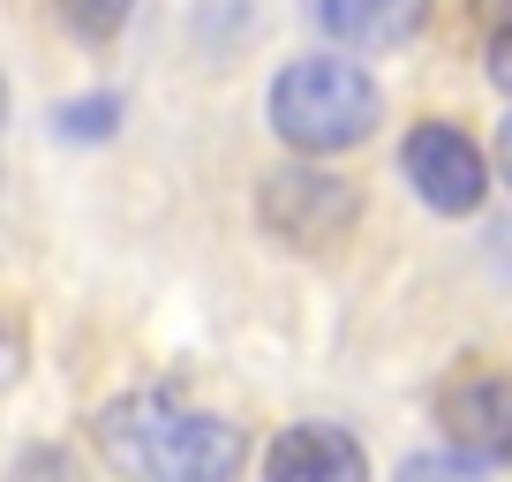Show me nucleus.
Instances as JSON below:
<instances>
[{"instance_id": "1", "label": "nucleus", "mask_w": 512, "mask_h": 482, "mask_svg": "<svg viewBox=\"0 0 512 482\" xmlns=\"http://www.w3.org/2000/svg\"><path fill=\"white\" fill-rule=\"evenodd\" d=\"M98 452L121 482H241L249 437L166 392H128L98 415Z\"/></svg>"}, {"instance_id": "2", "label": "nucleus", "mask_w": 512, "mask_h": 482, "mask_svg": "<svg viewBox=\"0 0 512 482\" xmlns=\"http://www.w3.org/2000/svg\"><path fill=\"white\" fill-rule=\"evenodd\" d=\"M272 129H279V144L309 151V159L354 151L377 129V76L362 61H347V53H302L272 83Z\"/></svg>"}, {"instance_id": "3", "label": "nucleus", "mask_w": 512, "mask_h": 482, "mask_svg": "<svg viewBox=\"0 0 512 482\" xmlns=\"http://www.w3.org/2000/svg\"><path fill=\"white\" fill-rule=\"evenodd\" d=\"M256 219L264 234H279L287 249H332L354 234L362 219V189L347 174H324V166H279L256 189Z\"/></svg>"}, {"instance_id": "4", "label": "nucleus", "mask_w": 512, "mask_h": 482, "mask_svg": "<svg viewBox=\"0 0 512 482\" xmlns=\"http://www.w3.org/2000/svg\"><path fill=\"white\" fill-rule=\"evenodd\" d=\"M437 430L460 460L505 467L512 460V370L505 362H460L437 385Z\"/></svg>"}, {"instance_id": "5", "label": "nucleus", "mask_w": 512, "mask_h": 482, "mask_svg": "<svg viewBox=\"0 0 512 482\" xmlns=\"http://www.w3.org/2000/svg\"><path fill=\"white\" fill-rule=\"evenodd\" d=\"M400 174L415 181V196L437 219H467V211L490 196V159L475 151V136L452 129V121H422L400 144Z\"/></svg>"}, {"instance_id": "6", "label": "nucleus", "mask_w": 512, "mask_h": 482, "mask_svg": "<svg viewBox=\"0 0 512 482\" xmlns=\"http://www.w3.org/2000/svg\"><path fill=\"white\" fill-rule=\"evenodd\" d=\"M264 482H369V460L339 422H294L264 452Z\"/></svg>"}, {"instance_id": "7", "label": "nucleus", "mask_w": 512, "mask_h": 482, "mask_svg": "<svg viewBox=\"0 0 512 482\" xmlns=\"http://www.w3.org/2000/svg\"><path fill=\"white\" fill-rule=\"evenodd\" d=\"M430 0H317V23L354 53H392L422 31Z\"/></svg>"}, {"instance_id": "8", "label": "nucleus", "mask_w": 512, "mask_h": 482, "mask_svg": "<svg viewBox=\"0 0 512 482\" xmlns=\"http://www.w3.org/2000/svg\"><path fill=\"white\" fill-rule=\"evenodd\" d=\"M128 8H136V0H61V23L76 38H113L128 23Z\"/></svg>"}, {"instance_id": "9", "label": "nucleus", "mask_w": 512, "mask_h": 482, "mask_svg": "<svg viewBox=\"0 0 512 482\" xmlns=\"http://www.w3.org/2000/svg\"><path fill=\"white\" fill-rule=\"evenodd\" d=\"M400 482H482V467L460 452H415V460H400Z\"/></svg>"}, {"instance_id": "10", "label": "nucleus", "mask_w": 512, "mask_h": 482, "mask_svg": "<svg viewBox=\"0 0 512 482\" xmlns=\"http://www.w3.org/2000/svg\"><path fill=\"white\" fill-rule=\"evenodd\" d=\"M113 113H121V98H83V106H61V136H113Z\"/></svg>"}, {"instance_id": "11", "label": "nucleus", "mask_w": 512, "mask_h": 482, "mask_svg": "<svg viewBox=\"0 0 512 482\" xmlns=\"http://www.w3.org/2000/svg\"><path fill=\"white\" fill-rule=\"evenodd\" d=\"M8 482H83V475L61 460V452H23V460H16V475H8Z\"/></svg>"}, {"instance_id": "12", "label": "nucleus", "mask_w": 512, "mask_h": 482, "mask_svg": "<svg viewBox=\"0 0 512 482\" xmlns=\"http://www.w3.org/2000/svg\"><path fill=\"white\" fill-rule=\"evenodd\" d=\"M490 83H497V91H512V16L497 23V38H490Z\"/></svg>"}, {"instance_id": "13", "label": "nucleus", "mask_w": 512, "mask_h": 482, "mask_svg": "<svg viewBox=\"0 0 512 482\" xmlns=\"http://www.w3.org/2000/svg\"><path fill=\"white\" fill-rule=\"evenodd\" d=\"M23 377V347H16V332H0V392Z\"/></svg>"}, {"instance_id": "14", "label": "nucleus", "mask_w": 512, "mask_h": 482, "mask_svg": "<svg viewBox=\"0 0 512 482\" xmlns=\"http://www.w3.org/2000/svg\"><path fill=\"white\" fill-rule=\"evenodd\" d=\"M497 174H505V189H512V121L497 129Z\"/></svg>"}, {"instance_id": "15", "label": "nucleus", "mask_w": 512, "mask_h": 482, "mask_svg": "<svg viewBox=\"0 0 512 482\" xmlns=\"http://www.w3.org/2000/svg\"><path fill=\"white\" fill-rule=\"evenodd\" d=\"M0 113H8V91H0Z\"/></svg>"}]
</instances>
